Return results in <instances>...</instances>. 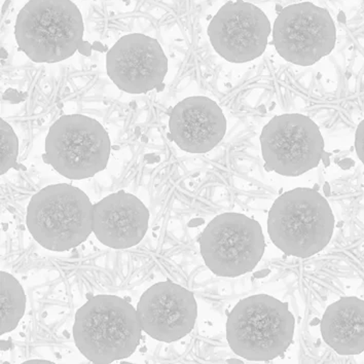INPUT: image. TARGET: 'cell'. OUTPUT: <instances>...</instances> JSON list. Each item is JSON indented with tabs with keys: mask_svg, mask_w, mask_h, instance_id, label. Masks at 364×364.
Instances as JSON below:
<instances>
[{
	"mask_svg": "<svg viewBox=\"0 0 364 364\" xmlns=\"http://www.w3.org/2000/svg\"><path fill=\"white\" fill-rule=\"evenodd\" d=\"M335 218L326 198L296 188L278 198L269 212L268 232L276 247L291 257H312L328 245Z\"/></svg>",
	"mask_w": 364,
	"mask_h": 364,
	"instance_id": "obj_3",
	"label": "cell"
},
{
	"mask_svg": "<svg viewBox=\"0 0 364 364\" xmlns=\"http://www.w3.org/2000/svg\"><path fill=\"white\" fill-rule=\"evenodd\" d=\"M355 149L359 160L364 164V119L359 124L355 134Z\"/></svg>",
	"mask_w": 364,
	"mask_h": 364,
	"instance_id": "obj_18",
	"label": "cell"
},
{
	"mask_svg": "<svg viewBox=\"0 0 364 364\" xmlns=\"http://www.w3.org/2000/svg\"><path fill=\"white\" fill-rule=\"evenodd\" d=\"M110 149L109 136L99 122L86 115L65 114L50 127L43 159L62 176L80 181L105 169Z\"/></svg>",
	"mask_w": 364,
	"mask_h": 364,
	"instance_id": "obj_6",
	"label": "cell"
},
{
	"mask_svg": "<svg viewBox=\"0 0 364 364\" xmlns=\"http://www.w3.org/2000/svg\"><path fill=\"white\" fill-rule=\"evenodd\" d=\"M107 75L121 91L146 94L163 91L168 59L156 39L134 33L123 36L106 57Z\"/></svg>",
	"mask_w": 364,
	"mask_h": 364,
	"instance_id": "obj_11",
	"label": "cell"
},
{
	"mask_svg": "<svg viewBox=\"0 0 364 364\" xmlns=\"http://www.w3.org/2000/svg\"><path fill=\"white\" fill-rule=\"evenodd\" d=\"M137 314L145 333L173 343L192 333L198 316L192 291L171 281L159 282L140 297Z\"/></svg>",
	"mask_w": 364,
	"mask_h": 364,
	"instance_id": "obj_12",
	"label": "cell"
},
{
	"mask_svg": "<svg viewBox=\"0 0 364 364\" xmlns=\"http://www.w3.org/2000/svg\"><path fill=\"white\" fill-rule=\"evenodd\" d=\"M324 342L340 355L364 351V301L345 296L329 306L322 317Z\"/></svg>",
	"mask_w": 364,
	"mask_h": 364,
	"instance_id": "obj_15",
	"label": "cell"
},
{
	"mask_svg": "<svg viewBox=\"0 0 364 364\" xmlns=\"http://www.w3.org/2000/svg\"><path fill=\"white\" fill-rule=\"evenodd\" d=\"M82 14L71 0H29L16 21L19 50L36 63H57L78 50L90 56Z\"/></svg>",
	"mask_w": 364,
	"mask_h": 364,
	"instance_id": "obj_1",
	"label": "cell"
},
{
	"mask_svg": "<svg viewBox=\"0 0 364 364\" xmlns=\"http://www.w3.org/2000/svg\"><path fill=\"white\" fill-rule=\"evenodd\" d=\"M25 363H50V361L47 360H29Z\"/></svg>",
	"mask_w": 364,
	"mask_h": 364,
	"instance_id": "obj_20",
	"label": "cell"
},
{
	"mask_svg": "<svg viewBox=\"0 0 364 364\" xmlns=\"http://www.w3.org/2000/svg\"><path fill=\"white\" fill-rule=\"evenodd\" d=\"M169 137L186 153L212 151L227 131V119L220 106L207 97L184 99L173 107Z\"/></svg>",
	"mask_w": 364,
	"mask_h": 364,
	"instance_id": "obj_13",
	"label": "cell"
},
{
	"mask_svg": "<svg viewBox=\"0 0 364 364\" xmlns=\"http://www.w3.org/2000/svg\"><path fill=\"white\" fill-rule=\"evenodd\" d=\"M0 174H6L17 165L19 140L13 128L0 119Z\"/></svg>",
	"mask_w": 364,
	"mask_h": 364,
	"instance_id": "obj_17",
	"label": "cell"
},
{
	"mask_svg": "<svg viewBox=\"0 0 364 364\" xmlns=\"http://www.w3.org/2000/svg\"><path fill=\"white\" fill-rule=\"evenodd\" d=\"M264 247L259 223L240 213L216 216L200 239L205 264L220 277H239L253 271L264 255Z\"/></svg>",
	"mask_w": 364,
	"mask_h": 364,
	"instance_id": "obj_7",
	"label": "cell"
},
{
	"mask_svg": "<svg viewBox=\"0 0 364 364\" xmlns=\"http://www.w3.org/2000/svg\"><path fill=\"white\" fill-rule=\"evenodd\" d=\"M137 310L126 299L101 294L78 309L73 338L80 353L96 364H109L134 354L141 340Z\"/></svg>",
	"mask_w": 364,
	"mask_h": 364,
	"instance_id": "obj_2",
	"label": "cell"
},
{
	"mask_svg": "<svg viewBox=\"0 0 364 364\" xmlns=\"http://www.w3.org/2000/svg\"><path fill=\"white\" fill-rule=\"evenodd\" d=\"M232 361H235V363H241V361H240V360H235V359H234V360H229V361H228V363H232Z\"/></svg>",
	"mask_w": 364,
	"mask_h": 364,
	"instance_id": "obj_21",
	"label": "cell"
},
{
	"mask_svg": "<svg viewBox=\"0 0 364 364\" xmlns=\"http://www.w3.org/2000/svg\"><path fill=\"white\" fill-rule=\"evenodd\" d=\"M294 335L288 304L259 294L242 299L228 318L227 338L235 354L250 361H271L284 354Z\"/></svg>",
	"mask_w": 364,
	"mask_h": 364,
	"instance_id": "obj_4",
	"label": "cell"
},
{
	"mask_svg": "<svg viewBox=\"0 0 364 364\" xmlns=\"http://www.w3.org/2000/svg\"><path fill=\"white\" fill-rule=\"evenodd\" d=\"M26 296L19 281L6 272L0 273V335L16 329L24 316Z\"/></svg>",
	"mask_w": 364,
	"mask_h": 364,
	"instance_id": "obj_16",
	"label": "cell"
},
{
	"mask_svg": "<svg viewBox=\"0 0 364 364\" xmlns=\"http://www.w3.org/2000/svg\"><path fill=\"white\" fill-rule=\"evenodd\" d=\"M93 209L80 188L68 183L53 184L30 200L27 228L46 250L58 252L73 250L93 232Z\"/></svg>",
	"mask_w": 364,
	"mask_h": 364,
	"instance_id": "obj_5",
	"label": "cell"
},
{
	"mask_svg": "<svg viewBox=\"0 0 364 364\" xmlns=\"http://www.w3.org/2000/svg\"><path fill=\"white\" fill-rule=\"evenodd\" d=\"M271 33L266 14L250 2L230 1L208 26L212 47L232 63H246L264 54Z\"/></svg>",
	"mask_w": 364,
	"mask_h": 364,
	"instance_id": "obj_10",
	"label": "cell"
},
{
	"mask_svg": "<svg viewBox=\"0 0 364 364\" xmlns=\"http://www.w3.org/2000/svg\"><path fill=\"white\" fill-rule=\"evenodd\" d=\"M103 48H106L103 47V46L100 45V43H95L93 45V50H101V52H105V50H103Z\"/></svg>",
	"mask_w": 364,
	"mask_h": 364,
	"instance_id": "obj_19",
	"label": "cell"
},
{
	"mask_svg": "<svg viewBox=\"0 0 364 364\" xmlns=\"http://www.w3.org/2000/svg\"><path fill=\"white\" fill-rule=\"evenodd\" d=\"M149 211L134 195L119 191L94 205L93 232L112 250L134 247L149 229Z\"/></svg>",
	"mask_w": 364,
	"mask_h": 364,
	"instance_id": "obj_14",
	"label": "cell"
},
{
	"mask_svg": "<svg viewBox=\"0 0 364 364\" xmlns=\"http://www.w3.org/2000/svg\"><path fill=\"white\" fill-rule=\"evenodd\" d=\"M336 30L331 14L311 2L291 4L279 14L273 41L283 59L311 66L333 52Z\"/></svg>",
	"mask_w": 364,
	"mask_h": 364,
	"instance_id": "obj_9",
	"label": "cell"
},
{
	"mask_svg": "<svg viewBox=\"0 0 364 364\" xmlns=\"http://www.w3.org/2000/svg\"><path fill=\"white\" fill-rule=\"evenodd\" d=\"M260 144L269 171L299 176L319 165L324 142L319 128L303 114L274 117L262 129Z\"/></svg>",
	"mask_w": 364,
	"mask_h": 364,
	"instance_id": "obj_8",
	"label": "cell"
}]
</instances>
